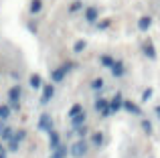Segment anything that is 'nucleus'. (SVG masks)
<instances>
[{
	"label": "nucleus",
	"instance_id": "obj_1",
	"mask_svg": "<svg viewBox=\"0 0 160 158\" xmlns=\"http://www.w3.org/2000/svg\"><path fill=\"white\" fill-rule=\"evenodd\" d=\"M71 69H73V63H69V61H67V63H63V65H61V67L53 69V73H51V79H53L55 83H61L63 79H65V75L71 71Z\"/></svg>",
	"mask_w": 160,
	"mask_h": 158
},
{
	"label": "nucleus",
	"instance_id": "obj_2",
	"mask_svg": "<svg viewBox=\"0 0 160 158\" xmlns=\"http://www.w3.org/2000/svg\"><path fill=\"white\" fill-rule=\"evenodd\" d=\"M69 152H71L73 158H83L87 154V142H85V140H77L75 144H71Z\"/></svg>",
	"mask_w": 160,
	"mask_h": 158
},
{
	"label": "nucleus",
	"instance_id": "obj_3",
	"mask_svg": "<svg viewBox=\"0 0 160 158\" xmlns=\"http://www.w3.org/2000/svg\"><path fill=\"white\" fill-rule=\"evenodd\" d=\"M39 130L41 132H47V134H51L53 132V120L49 114H41L39 118Z\"/></svg>",
	"mask_w": 160,
	"mask_h": 158
},
{
	"label": "nucleus",
	"instance_id": "obj_4",
	"mask_svg": "<svg viewBox=\"0 0 160 158\" xmlns=\"http://www.w3.org/2000/svg\"><path fill=\"white\" fill-rule=\"evenodd\" d=\"M95 110H98L99 114L103 116V118H108V116H112V111H109V101H108V99H103V97L95 99Z\"/></svg>",
	"mask_w": 160,
	"mask_h": 158
},
{
	"label": "nucleus",
	"instance_id": "obj_5",
	"mask_svg": "<svg viewBox=\"0 0 160 158\" xmlns=\"http://www.w3.org/2000/svg\"><path fill=\"white\" fill-rule=\"evenodd\" d=\"M20 95H22L20 85H12L10 89H8V99H10V103H20Z\"/></svg>",
	"mask_w": 160,
	"mask_h": 158
},
{
	"label": "nucleus",
	"instance_id": "obj_6",
	"mask_svg": "<svg viewBox=\"0 0 160 158\" xmlns=\"http://www.w3.org/2000/svg\"><path fill=\"white\" fill-rule=\"evenodd\" d=\"M53 95H55V87L53 85H45L43 87V93H41V103H49L53 99Z\"/></svg>",
	"mask_w": 160,
	"mask_h": 158
},
{
	"label": "nucleus",
	"instance_id": "obj_7",
	"mask_svg": "<svg viewBox=\"0 0 160 158\" xmlns=\"http://www.w3.org/2000/svg\"><path fill=\"white\" fill-rule=\"evenodd\" d=\"M122 106H124V101H122V93H116V97L109 101V111H112V114H116V111L122 110Z\"/></svg>",
	"mask_w": 160,
	"mask_h": 158
},
{
	"label": "nucleus",
	"instance_id": "obj_8",
	"mask_svg": "<svg viewBox=\"0 0 160 158\" xmlns=\"http://www.w3.org/2000/svg\"><path fill=\"white\" fill-rule=\"evenodd\" d=\"M98 18H99V10L95 6L85 8V20H87V22H95Z\"/></svg>",
	"mask_w": 160,
	"mask_h": 158
},
{
	"label": "nucleus",
	"instance_id": "obj_9",
	"mask_svg": "<svg viewBox=\"0 0 160 158\" xmlns=\"http://www.w3.org/2000/svg\"><path fill=\"white\" fill-rule=\"evenodd\" d=\"M59 146H61V140H59V134L53 130L51 134H49V148H51V150H57Z\"/></svg>",
	"mask_w": 160,
	"mask_h": 158
},
{
	"label": "nucleus",
	"instance_id": "obj_10",
	"mask_svg": "<svg viewBox=\"0 0 160 158\" xmlns=\"http://www.w3.org/2000/svg\"><path fill=\"white\" fill-rule=\"evenodd\" d=\"M0 138L10 142V140H12V128H8V126H4V124H0Z\"/></svg>",
	"mask_w": 160,
	"mask_h": 158
},
{
	"label": "nucleus",
	"instance_id": "obj_11",
	"mask_svg": "<svg viewBox=\"0 0 160 158\" xmlns=\"http://www.w3.org/2000/svg\"><path fill=\"white\" fill-rule=\"evenodd\" d=\"M122 107H124V110H128L130 114H134V116H140L142 114V110L136 106V103H132V101H124V106H122Z\"/></svg>",
	"mask_w": 160,
	"mask_h": 158
},
{
	"label": "nucleus",
	"instance_id": "obj_12",
	"mask_svg": "<svg viewBox=\"0 0 160 158\" xmlns=\"http://www.w3.org/2000/svg\"><path fill=\"white\" fill-rule=\"evenodd\" d=\"M124 63H122V61H116V63H113V67H112V73H113V77H122L124 75Z\"/></svg>",
	"mask_w": 160,
	"mask_h": 158
},
{
	"label": "nucleus",
	"instance_id": "obj_13",
	"mask_svg": "<svg viewBox=\"0 0 160 158\" xmlns=\"http://www.w3.org/2000/svg\"><path fill=\"white\" fill-rule=\"evenodd\" d=\"M150 24H152V18H150V16H142V18L138 20V28H140V31H148Z\"/></svg>",
	"mask_w": 160,
	"mask_h": 158
},
{
	"label": "nucleus",
	"instance_id": "obj_14",
	"mask_svg": "<svg viewBox=\"0 0 160 158\" xmlns=\"http://www.w3.org/2000/svg\"><path fill=\"white\" fill-rule=\"evenodd\" d=\"M71 124H73L75 128H81V126H85V111H81L79 116H75V118L71 120Z\"/></svg>",
	"mask_w": 160,
	"mask_h": 158
},
{
	"label": "nucleus",
	"instance_id": "obj_15",
	"mask_svg": "<svg viewBox=\"0 0 160 158\" xmlns=\"http://www.w3.org/2000/svg\"><path fill=\"white\" fill-rule=\"evenodd\" d=\"M28 85H31L32 89H39V87H41V75H37V73H32V75L28 77Z\"/></svg>",
	"mask_w": 160,
	"mask_h": 158
},
{
	"label": "nucleus",
	"instance_id": "obj_16",
	"mask_svg": "<svg viewBox=\"0 0 160 158\" xmlns=\"http://www.w3.org/2000/svg\"><path fill=\"white\" fill-rule=\"evenodd\" d=\"M81 111H83V107L79 106V103H75V106H71V110L67 111V116H69V120H73L75 116H79V114H81Z\"/></svg>",
	"mask_w": 160,
	"mask_h": 158
},
{
	"label": "nucleus",
	"instance_id": "obj_17",
	"mask_svg": "<svg viewBox=\"0 0 160 158\" xmlns=\"http://www.w3.org/2000/svg\"><path fill=\"white\" fill-rule=\"evenodd\" d=\"M91 144H93V146H98V148L103 144V134H102V132H95V134L91 136Z\"/></svg>",
	"mask_w": 160,
	"mask_h": 158
},
{
	"label": "nucleus",
	"instance_id": "obj_18",
	"mask_svg": "<svg viewBox=\"0 0 160 158\" xmlns=\"http://www.w3.org/2000/svg\"><path fill=\"white\" fill-rule=\"evenodd\" d=\"M144 55L148 57V59H156V51H154V47H152L150 43L144 45Z\"/></svg>",
	"mask_w": 160,
	"mask_h": 158
},
{
	"label": "nucleus",
	"instance_id": "obj_19",
	"mask_svg": "<svg viewBox=\"0 0 160 158\" xmlns=\"http://www.w3.org/2000/svg\"><path fill=\"white\" fill-rule=\"evenodd\" d=\"M99 63H102L103 67H109V69H112L116 61H113V59H112V57H109V55H102V57H99Z\"/></svg>",
	"mask_w": 160,
	"mask_h": 158
},
{
	"label": "nucleus",
	"instance_id": "obj_20",
	"mask_svg": "<svg viewBox=\"0 0 160 158\" xmlns=\"http://www.w3.org/2000/svg\"><path fill=\"white\" fill-rule=\"evenodd\" d=\"M65 154H67V146H59L57 150H53V154H51V158H65Z\"/></svg>",
	"mask_w": 160,
	"mask_h": 158
},
{
	"label": "nucleus",
	"instance_id": "obj_21",
	"mask_svg": "<svg viewBox=\"0 0 160 158\" xmlns=\"http://www.w3.org/2000/svg\"><path fill=\"white\" fill-rule=\"evenodd\" d=\"M28 8H31L32 14H37V12H41V8H43V2H41V0H32Z\"/></svg>",
	"mask_w": 160,
	"mask_h": 158
},
{
	"label": "nucleus",
	"instance_id": "obj_22",
	"mask_svg": "<svg viewBox=\"0 0 160 158\" xmlns=\"http://www.w3.org/2000/svg\"><path fill=\"white\" fill-rule=\"evenodd\" d=\"M83 49H85V41H83V39L75 41V45H73V51H75V53H81Z\"/></svg>",
	"mask_w": 160,
	"mask_h": 158
},
{
	"label": "nucleus",
	"instance_id": "obj_23",
	"mask_svg": "<svg viewBox=\"0 0 160 158\" xmlns=\"http://www.w3.org/2000/svg\"><path fill=\"white\" fill-rule=\"evenodd\" d=\"M10 116V107L8 106H0V120H6Z\"/></svg>",
	"mask_w": 160,
	"mask_h": 158
},
{
	"label": "nucleus",
	"instance_id": "obj_24",
	"mask_svg": "<svg viewBox=\"0 0 160 158\" xmlns=\"http://www.w3.org/2000/svg\"><path fill=\"white\" fill-rule=\"evenodd\" d=\"M18 146H20V142L16 138H12L10 142H8V150H10V152H16V150H18Z\"/></svg>",
	"mask_w": 160,
	"mask_h": 158
},
{
	"label": "nucleus",
	"instance_id": "obj_25",
	"mask_svg": "<svg viewBox=\"0 0 160 158\" xmlns=\"http://www.w3.org/2000/svg\"><path fill=\"white\" fill-rule=\"evenodd\" d=\"M142 130H144V134H152V124L148 120H142Z\"/></svg>",
	"mask_w": 160,
	"mask_h": 158
},
{
	"label": "nucleus",
	"instance_id": "obj_26",
	"mask_svg": "<svg viewBox=\"0 0 160 158\" xmlns=\"http://www.w3.org/2000/svg\"><path fill=\"white\" fill-rule=\"evenodd\" d=\"M102 87H103V79L102 77H98V79L91 81V89H102Z\"/></svg>",
	"mask_w": 160,
	"mask_h": 158
},
{
	"label": "nucleus",
	"instance_id": "obj_27",
	"mask_svg": "<svg viewBox=\"0 0 160 158\" xmlns=\"http://www.w3.org/2000/svg\"><path fill=\"white\" fill-rule=\"evenodd\" d=\"M12 138H16L18 142H22V140L27 138V132H24V130H20V132H16V134H12Z\"/></svg>",
	"mask_w": 160,
	"mask_h": 158
},
{
	"label": "nucleus",
	"instance_id": "obj_28",
	"mask_svg": "<svg viewBox=\"0 0 160 158\" xmlns=\"http://www.w3.org/2000/svg\"><path fill=\"white\" fill-rule=\"evenodd\" d=\"M150 97H152V89H150V87H148V89H146L144 93H142V101H148Z\"/></svg>",
	"mask_w": 160,
	"mask_h": 158
},
{
	"label": "nucleus",
	"instance_id": "obj_29",
	"mask_svg": "<svg viewBox=\"0 0 160 158\" xmlns=\"http://www.w3.org/2000/svg\"><path fill=\"white\" fill-rule=\"evenodd\" d=\"M79 8H81V2L77 0V2H73V4H71V8H69V10H71V12H75V10H79Z\"/></svg>",
	"mask_w": 160,
	"mask_h": 158
},
{
	"label": "nucleus",
	"instance_id": "obj_30",
	"mask_svg": "<svg viewBox=\"0 0 160 158\" xmlns=\"http://www.w3.org/2000/svg\"><path fill=\"white\" fill-rule=\"evenodd\" d=\"M77 134H79V136H81V138H83V136H85V134H87V128H85V126H81V128H77Z\"/></svg>",
	"mask_w": 160,
	"mask_h": 158
},
{
	"label": "nucleus",
	"instance_id": "obj_31",
	"mask_svg": "<svg viewBox=\"0 0 160 158\" xmlns=\"http://www.w3.org/2000/svg\"><path fill=\"white\" fill-rule=\"evenodd\" d=\"M98 27H99V28H102V31H103V28H108V27H109V20H102V22H99Z\"/></svg>",
	"mask_w": 160,
	"mask_h": 158
},
{
	"label": "nucleus",
	"instance_id": "obj_32",
	"mask_svg": "<svg viewBox=\"0 0 160 158\" xmlns=\"http://www.w3.org/2000/svg\"><path fill=\"white\" fill-rule=\"evenodd\" d=\"M156 114H158V118H160V106L156 107Z\"/></svg>",
	"mask_w": 160,
	"mask_h": 158
},
{
	"label": "nucleus",
	"instance_id": "obj_33",
	"mask_svg": "<svg viewBox=\"0 0 160 158\" xmlns=\"http://www.w3.org/2000/svg\"><path fill=\"white\" fill-rule=\"evenodd\" d=\"M0 158H6V152H2V154H0Z\"/></svg>",
	"mask_w": 160,
	"mask_h": 158
},
{
	"label": "nucleus",
	"instance_id": "obj_34",
	"mask_svg": "<svg viewBox=\"0 0 160 158\" xmlns=\"http://www.w3.org/2000/svg\"><path fill=\"white\" fill-rule=\"evenodd\" d=\"M2 152H4V148H2V144H0V154H2Z\"/></svg>",
	"mask_w": 160,
	"mask_h": 158
}]
</instances>
